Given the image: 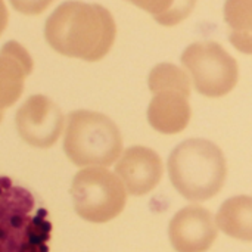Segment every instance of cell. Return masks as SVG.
<instances>
[{
  "label": "cell",
  "mask_w": 252,
  "mask_h": 252,
  "mask_svg": "<svg viewBox=\"0 0 252 252\" xmlns=\"http://www.w3.org/2000/svg\"><path fill=\"white\" fill-rule=\"evenodd\" d=\"M168 238L177 252H207L216 242L217 224L208 210L189 205L171 219Z\"/></svg>",
  "instance_id": "cell-8"
},
{
  "label": "cell",
  "mask_w": 252,
  "mask_h": 252,
  "mask_svg": "<svg viewBox=\"0 0 252 252\" xmlns=\"http://www.w3.org/2000/svg\"><path fill=\"white\" fill-rule=\"evenodd\" d=\"M1 118H3V115H1V112H0V123H1Z\"/></svg>",
  "instance_id": "cell-18"
},
{
  "label": "cell",
  "mask_w": 252,
  "mask_h": 252,
  "mask_svg": "<svg viewBox=\"0 0 252 252\" xmlns=\"http://www.w3.org/2000/svg\"><path fill=\"white\" fill-rule=\"evenodd\" d=\"M115 35L117 25L106 7L77 0L59 4L44 25L46 41L55 52L87 62L105 58Z\"/></svg>",
  "instance_id": "cell-1"
},
{
  "label": "cell",
  "mask_w": 252,
  "mask_h": 252,
  "mask_svg": "<svg viewBox=\"0 0 252 252\" xmlns=\"http://www.w3.org/2000/svg\"><path fill=\"white\" fill-rule=\"evenodd\" d=\"M162 161L159 155L146 146L126 149L117 165L115 174L130 195L142 196L157 188L162 177Z\"/></svg>",
  "instance_id": "cell-9"
},
{
  "label": "cell",
  "mask_w": 252,
  "mask_h": 252,
  "mask_svg": "<svg viewBox=\"0 0 252 252\" xmlns=\"http://www.w3.org/2000/svg\"><path fill=\"white\" fill-rule=\"evenodd\" d=\"M15 10L24 15H38L44 12L53 0H9Z\"/></svg>",
  "instance_id": "cell-16"
},
{
  "label": "cell",
  "mask_w": 252,
  "mask_h": 252,
  "mask_svg": "<svg viewBox=\"0 0 252 252\" xmlns=\"http://www.w3.org/2000/svg\"><path fill=\"white\" fill-rule=\"evenodd\" d=\"M47 208L27 188L0 176V252H49Z\"/></svg>",
  "instance_id": "cell-2"
},
{
  "label": "cell",
  "mask_w": 252,
  "mask_h": 252,
  "mask_svg": "<svg viewBox=\"0 0 252 252\" xmlns=\"http://www.w3.org/2000/svg\"><path fill=\"white\" fill-rule=\"evenodd\" d=\"M167 165L174 189L193 202L214 198L227 176L221 149L205 139H188L177 145L170 154Z\"/></svg>",
  "instance_id": "cell-3"
},
{
  "label": "cell",
  "mask_w": 252,
  "mask_h": 252,
  "mask_svg": "<svg viewBox=\"0 0 252 252\" xmlns=\"http://www.w3.org/2000/svg\"><path fill=\"white\" fill-rule=\"evenodd\" d=\"M182 63L190 72L195 89L207 97L230 93L239 78L236 59L216 41H196L182 53Z\"/></svg>",
  "instance_id": "cell-6"
},
{
  "label": "cell",
  "mask_w": 252,
  "mask_h": 252,
  "mask_svg": "<svg viewBox=\"0 0 252 252\" xmlns=\"http://www.w3.org/2000/svg\"><path fill=\"white\" fill-rule=\"evenodd\" d=\"M63 151L77 167H108L123 154L117 124L93 111H74L68 117Z\"/></svg>",
  "instance_id": "cell-4"
},
{
  "label": "cell",
  "mask_w": 252,
  "mask_h": 252,
  "mask_svg": "<svg viewBox=\"0 0 252 252\" xmlns=\"http://www.w3.org/2000/svg\"><path fill=\"white\" fill-rule=\"evenodd\" d=\"M32 66L30 53L18 41H7L0 49V112L21 97Z\"/></svg>",
  "instance_id": "cell-11"
},
{
  "label": "cell",
  "mask_w": 252,
  "mask_h": 252,
  "mask_svg": "<svg viewBox=\"0 0 252 252\" xmlns=\"http://www.w3.org/2000/svg\"><path fill=\"white\" fill-rule=\"evenodd\" d=\"M7 21H9V13H7L6 4H4L3 0H0V35L4 31V28L7 25Z\"/></svg>",
  "instance_id": "cell-17"
},
{
  "label": "cell",
  "mask_w": 252,
  "mask_h": 252,
  "mask_svg": "<svg viewBox=\"0 0 252 252\" xmlns=\"http://www.w3.org/2000/svg\"><path fill=\"white\" fill-rule=\"evenodd\" d=\"M216 224L230 238L252 242V196L239 195L224 201L216 217Z\"/></svg>",
  "instance_id": "cell-12"
},
{
  "label": "cell",
  "mask_w": 252,
  "mask_h": 252,
  "mask_svg": "<svg viewBox=\"0 0 252 252\" xmlns=\"http://www.w3.org/2000/svg\"><path fill=\"white\" fill-rule=\"evenodd\" d=\"M145 12L151 13L154 19L164 25L173 27L186 19L193 10L196 0H127Z\"/></svg>",
  "instance_id": "cell-14"
},
{
  "label": "cell",
  "mask_w": 252,
  "mask_h": 252,
  "mask_svg": "<svg viewBox=\"0 0 252 252\" xmlns=\"http://www.w3.org/2000/svg\"><path fill=\"white\" fill-rule=\"evenodd\" d=\"M189 96L190 93L174 89L155 92L148 106V121L151 127L162 134H177L183 131L192 117Z\"/></svg>",
  "instance_id": "cell-10"
},
{
  "label": "cell",
  "mask_w": 252,
  "mask_h": 252,
  "mask_svg": "<svg viewBox=\"0 0 252 252\" xmlns=\"http://www.w3.org/2000/svg\"><path fill=\"white\" fill-rule=\"evenodd\" d=\"M149 90L152 93L164 89H174L190 93V80L188 74L173 63H158L152 68L148 78Z\"/></svg>",
  "instance_id": "cell-15"
},
{
  "label": "cell",
  "mask_w": 252,
  "mask_h": 252,
  "mask_svg": "<svg viewBox=\"0 0 252 252\" xmlns=\"http://www.w3.org/2000/svg\"><path fill=\"white\" fill-rule=\"evenodd\" d=\"M224 21L230 43L239 52L252 55V0H226Z\"/></svg>",
  "instance_id": "cell-13"
},
{
  "label": "cell",
  "mask_w": 252,
  "mask_h": 252,
  "mask_svg": "<svg viewBox=\"0 0 252 252\" xmlns=\"http://www.w3.org/2000/svg\"><path fill=\"white\" fill-rule=\"evenodd\" d=\"M75 213L89 223H108L127 202V190L117 174L105 167L80 170L71 185Z\"/></svg>",
  "instance_id": "cell-5"
},
{
  "label": "cell",
  "mask_w": 252,
  "mask_h": 252,
  "mask_svg": "<svg viewBox=\"0 0 252 252\" xmlns=\"http://www.w3.org/2000/svg\"><path fill=\"white\" fill-rule=\"evenodd\" d=\"M15 123L21 139L34 148L53 146L63 130L61 109L43 94L30 96L18 109Z\"/></svg>",
  "instance_id": "cell-7"
}]
</instances>
